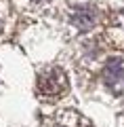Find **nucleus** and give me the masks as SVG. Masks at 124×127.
Returning a JSON list of instances; mask_svg holds the SVG:
<instances>
[{"instance_id":"1","label":"nucleus","mask_w":124,"mask_h":127,"mask_svg":"<svg viewBox=\"0 0 124 127\" xmlns=\"http://www.w3.org/2000/svg\"><path fill=\"white\" fill-rule=\"evenodd\" d=\"M38 91L44 97H61L67 91V76L61 68H49L38 76Z\"/></svg>"},{"instance_id":"2","label":"nucleus","mask_w":124,"mask_h":127,"mask_svg":"<svg viewBox=\"0 0 124 127\" xmlns=\"http://www.w3.org/2000/svg\"><path fill=\"white\" fill-rule=\"evenodd\" d=\"M103 81L109 89L114 91H124V59L114 57L105 64L103 68Z\"/></svg>"},{"instance_id":"3","label":"nucleus","mask_w":124,"mask_h":127,"mask_svg":"<svg viewBox=\"0 0 124 127\" xmlns=\"http://www.w3.org/2000/svg\"><path fill=\"white\" fill-rule=\"evenodd\" d=\"M97 11L93 9V6H82V9L74 11V15H71V21H74L76 28H80V30H90V28L97 23Z\"/></svg>"},{"instance_id":"4","label":"nucleus","mask_w":124,"mask_h":127,"mask_svg":"<svg viewBox=\"0 0 124 127\" xmlns=\"http://www.w3.org/2000/svg\"><path fill=\"white\" fill-rule=\"evenodd\" d=\"M111 32H118L120 36H124V13H118L114 15V19H111Z\"/></svg>"},{"instance_id":"5","label":"nucleus","mask_w":124,"mask_h":127,"mask_svg":"<svg viewBox=\"0 0 124 127\" xmlns=\"http://www.w3.org/2000/svg\"><path fill=\"white\" fill-rule=\"evenodd\" d=\"M34 2H46V0H34Z\"/></svg>"},{"instance_id":"6","label":"nucleus","mask_w":124,"mask_h":127,"mask_svg":"<svg viewBox=\"0 0 124 127\" xmlns=\"http://www.w3.org/2000/svg\"><path fill=\"white\" fill-rule=\"evenodd\" d=\"M0 30H2V21H0Z\"/></svg>"}]
</instances>
